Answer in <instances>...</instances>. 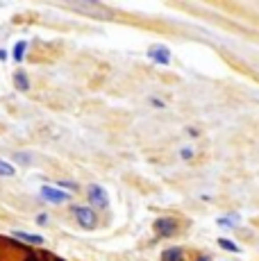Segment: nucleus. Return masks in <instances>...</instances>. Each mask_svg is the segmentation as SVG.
I'll use <instances>...</instances> for the list:
<instances>
[{
	"instance_id": "obj_1",
	"label": "nucleus",
	"mask_w": 259,
	"mask_h": 261,
	"mask_svg": "<svg viewBox=\"0 0 259 261\" xmlns=\"http://www.w3.org/2000/svg\"><path fill=\"white\" fill-rule=\"evenodd\" d=\"M71 212H73V216L77 218V223L82 225V227H87V229L96 227V214H93L89 207H73Z\"/></svg>"
},
{
	"instance_id": "obj_2",
	"label": "nucleus",
	"mask_w": 259,
	"mask_h": 261,
	"mask_svg": "<svg viewBox=\"0 0 259 261\" xmlns=\"http://www.w3.org/2000/svg\"><path fill=\"white\" fill-rule=\"evenodd\" d=\"M89 202L96 204V207H100V209H107L109 198H107V193H105V189L98 187V184L89 187Z\"/></svg>"
},
{
	"instance_id": "obj_3",
	"label": "nucleus",
	"mask_w": 259,
	"mask_h": 261,
	"mask_svg": "<svg viewBox=\"0 0 259 261\" xmlns=\"http://www.w3.org/2000/svg\"><path fill=\"white\" fill-rule=\"evenodd\" d=\"M41 198L48 200V202H66V200H71V195L66 191H59L53 187H41Z\"/></svg>"
},
{
	"instance_id": "obj_4",
	"label": "nucleus",
	"mask_w": 259,
	"mask_h": 261,
	"mask_svg": "<svg viewBox=\"0 0 259 261\" xmlns=\"http://www.w3.org/2000/svg\"><path fill=\"white\" fill-rule=\"evenodd\" d=\"M148 57L152 59V62L157 64H171V50H168L166 46H152L150 50H148Z\"/></svg>"
},
{
	"instance_id": "obj_5",
	"label": "nucleus",
	"mask_w": 259,
	"mask_h": 261,
	"mask_svg": "<svg viewBox=\"0 0 259 261\" xmlns=\"http://www.w3.org/2000/svg\"><path fill=\"white\" fill-rule=\"evenodd\" d=\"M155 229L159 237H171V234H175L177 225L173 218H159V220H155Z\"/></svg>"
},
{
	"instance_id": "obj_6",
	"label": "nucleus",
	"mask_w": 259,
	"mask_h": 261,
	"mask_svg": "<svg viewBox=\"0 0 259 261\" xmlns=\"http://www.w3.org/2000/svg\"><path fill=\"white\" fill-rule=\"evenodd\" d=\"M12 237L14 239H21V241H25V243H32V245H41L43 243V237H39V234H28V232H21V229H14L12 232Z\"/></svg>"
},
{
	"instance_id": "obj_7",
	"label": "nucleus",
	"mask_w": 259,
	"mask_h": 261,
	"mask_svg": "<svg viewBox=\"0 0 259 261\" xmlns=\"http://www.w3.org/2000/svg\"><path fill=\"white\" fill-rule=\"evenodd\" d=\"M162 261H184L182 248H168L162 252Z\"/></svg>"
},
{
	"instance_id": "obj_8",
	"label": "nucleus",
	"mask_w": 259,
	"mask_h": 261,
	"mask_svg": "<svg viewBox=\"0 0 259 261\" xmlns=\"http://www.w3.org/2000/svg\"><path fill=\"white\" fill-rule=\"evenodd\" d=\"M25 50H28V41H16V46H14V50H12L14 62H23V57H25Z\"/></svg>"
},
{
	"instance_id": "obj_9",
	"label": "nucleus",
	"mask_w": 259,
	"mask_h": 261,
	"mask_svg": "<svg viewBox=\"0 0 259 261\" xmlns=\"http://www.w3.org/2000/svg\"><path fill=\"white\" fill-rule=\"evenodd\" d=\"M14 84H16L21 91H28L30 89V82H28V75L25 73H16L14 75Z\"/></svg>"
},
{
	"instance_id": "obj_10",
	"label": "nucleus",
	"mask_w": 259,
	"mask_h": 261,
	"mask_svg": "<svg viewBox=\"0 0 259 261\" xmlns=\"http://www.w3.org/2000/svg\"><path fill=\"white\" fill-rule=\"evenodd\" d=\"M14 173H16V168H14L12 164H7V162H3V159H0V175H5V177H12Z\"/></svg>"
},
{
	"instance_id": "obj_11",
	"label": "nucleus",
	"mask_w": 259,
	"mask_h": 261,
	"mask_svg": "<svg viewBox=\"0 0 259 261\" xmlns=\"http://www.w3.org/2000/svg\"><path fill=\"white\" fill-rule=\"evenodd\" d=\"M218 245H221L223 250H230V252H239V245H234L232 241H227V239H221L218 241Z\"/></svg>"
},
{
	"instance_id": "obj_12",
	"label": "nucleus",
	"mask_w": 259,
	"mask_h": 261,
	"mask_svg": "<svg viewBox=\"0 0 259 261\" xmlns=\"http://www.w3.org/2000/svg\"><path fill=\"white\" fill-rule=\"evenodd\" d=\"M14 159H16V162H21V164H30V162H32V157L25 154V152H16V154H14Z\"/></svg>"
},
{
	"instance_id": "obj_13",
	"label": "nucleus",
	"mask_w": 259,
	"mask_h": 261,
	"mask_svg": "<svg viewBox=\"0 0 259 261\" xmlns=\"http://www.w3.org/2000/svg\"><path fill=\"white\" fill-rule=\"evenodd\" d=\"M182 157L184 159H191L193 157V150L191 148H182Z\"/></svg>"
},
{
	"instance_id": "obj_14",
	"label": "nucleus",
	"mask_w": 259,
	"mask_h": 261,
	"mask_svg": "<svg viewBox=\"0 0 259 261\" xmlns=\"http://www.w3.org/2000/svg\"><path fill=\"white\" fill-rule=\"evenodd\" d=\"M59 187H64V189H75V184H73V182H59Z\"/></svg>"
},
{
	"instance_id": "obj_15",
	"label": "nucleus",
	"mask_w": 259,
	"mask_h": 261,
	"mask_svg": "<svg viewBox=\"0 0 259 261\" xmlns=\"http://www.w3.org/2000/svg\"><path fill=\"white\" fill-rule=\"evenodd\" d=\"M37 220L43 225V223H46V220H48V216H46V214H39V218H37Z\"/></svg>"
},
{
	"instance_id": "obj_16",
	"label": "nucleus",
	"mask_w": 259,
	"mask_h": 261,
	"mask_svg": "<svg viewBox=\"0 0 259 261\" xmlns=\"http://www.w3.org/2000/svg\"><path fill=\"white\" fill-rule=\"evenodd\" d=\"M5 59H7V53H5V50L0 48V62H5Z\"/></svg>"
},
{
	"instance_id": "obj_17",
	"label": "nucleus",
	"mask_w": 259,
	"mask_h": 261,
	"mask_svg": "<svg viewBox=\"0 0 259 261\" xmlns=\"http://www.w3.org/2000/svg\"><path fill=\"white\" fill-rule=\"evenodd\" d=\"M198 261H209V259H207V257H200V259H198Z\"/></svg>"
}]
</instances>
